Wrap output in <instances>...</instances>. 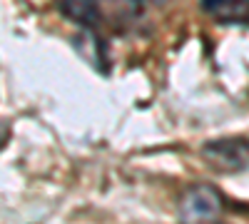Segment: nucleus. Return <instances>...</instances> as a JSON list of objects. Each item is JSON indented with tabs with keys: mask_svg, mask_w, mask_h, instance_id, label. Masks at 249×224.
Segmentation results:
<instances>
[{
	"mask_svg": "<svg viewBox=\"0 0 249 224\" xmlns=\"http://www.w3.org/2000/svg\"><path fill=\"white\" fill-rule=\"evenodd\" d=\"M182 224H217L224 212V197L214 185H195L179 199Z\"/></svg>",
	"mask_w": 249,
	"mask_h": 224,
	"instance_id": "nucleus-1",
	"label": "nucleus"
},
{
	"mask_svg": "<svg viewBox=\"0 0 249 224\" xmlns=\"http://www.w3.org/2000/svg\"><path fill=\"white\" fill-rule=\"evenodd\" d=\"M204 162L217 172H239L249 167V137H219L202 147Z\"/></svg>",
	"mask_w": 249,
	"mask_h": 224,
	"instance_id": "nucleus-2",
	"label": "nucleus"
},
{
	"mask_svg": "<svg viewBox=\"0 0 249 224\" xmlns=\"http://www.w3.org/2000/svg\"><path fill=\"white\" fill-rule=\"evenodd\" d=\"M199 5L217 23L227 25L249 23V0H199Z\"/></svg>",
	"mask_w": 249,
	"mask_h": 224,
	"instance_id": "nucleus-3",
	"label": "nucleus"
},
{
	"mask_svg": "<svg viewBox=\"0 0 249 224\" xmlns=\"http://www.w3.org/2000/svg\"><path fill=\"white\" fill-rule=\"evenodd\" d=\"M72 45H75V50L80 52V57L85 60V63H90L100 72H107V50H105L102 37L95 30H80L72 37Z\"/></svg>",
	"mask_w": 249,
	"mask_h": 224,
	"instance_id": "nucleus-4",
	"label": "nucleus"
},
{
	"mask_svg": "<svg viewBox=\"0 0 249 224\" xmlns=\"http://www.w3.org/2000/svg\"><path fill=\"white\" fill-rule=\"evenodd\" d=\"M60 10L82 30H95L100 25V8L95 0H60Z\"/></svg>",
	"mask_w": 249,
	"mask_h": 224,
	"instance_id": "nucleus-5",
	"label": "nucleus"
},
{
	"mask_svg": "<svg viewBox=\"0 0 249 224\" xmlns=\"http://www.w3.org/2000/svg\"><path fill=\"white\" fill-rule=\"evenodd\" d=\"M127 3H132V5H164V3H170V0H127Z\"/></svg>",
	"mask_w": 249,
	"mask_h": 224,
	"instance_id": "nucleus-6",
	"label": "nucleus"
},
{
	"mask_svg": "<svg viewBox=\"0 0 249 224\" xmlns=\"http://www.w3.org/2000/svg\"><path fill=\"white\" fill-rule=\"evenodd\" d=\"M5 137H8V130H5V125H3V122H0V147H3Z\"/></svg>",
	"mask_w": 249,
	"mask_h": 224,
	"instance_id": "nucleus-7",
	"label": "nucleus"
},
{
	"mask_svg": "<svg viewBox=\"0 0 249 224\" xmlns=\"http://www.w3.org/2000/svg\"><path fill=\"white\" fill-rule=\"evenodd\" d=\"M217 224H222V222H217Z\"/></svg>",
	"mask_w": 249,
	"mask_h": 224,
	"instance_id": "nucleus-8",
	"label": "nucleus"
}]
</instances>
